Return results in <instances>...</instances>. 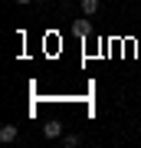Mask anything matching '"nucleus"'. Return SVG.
<instances>
[{"label":"nucleus","instance_id":"f257e3e1","mask_svg":"<svg viewBox=\"0 0 141 148\" xmlns=\"http://www.w3.org/2000/svg\"><path fill=\"white\" fill-rule=\"evenodd\" d=\"M43 135H46V138H59V135H63V122H56V119L46 122V125H43Z\"/></svg>","mask_w":141,"mask_h":148},{"label":"nucleus","instance_id":"f03ea898","mask_svg":"<svg viewBox=\"0 0 141 148\" xmlns=\"http://www.w3.org/2000/svg\"><path fill=\"white\" fill-rule=\"evenodd\" d=\"M72 33H76V36H89V33H92V23L89 20H76L72 23Z\"/></svg>","mask_w":141,"mask_h":148},{"label":"nucleus","instance_id":"7ed1b4c3","mask_svg":"<svg viewBox=\"0 0 141 148\" xmlns=\"http://www.w3.org/2000/svg\"><path fill=\"white\" fill-rule=\"evenodd\" d=\"M13 138H16V125H3V128H0V142H3V145H10Z\"/></svg>","mask_w":141,"mask_h":148},{"label":"nucleus","instance_id":"20e7f679","mask_svg":"<svg viewBox=\"0 0 141 148\" xmlns=\"http://www.w3.org/2000/svg\"><path fill=\"white\" fill-rule=\"evenodd\" d=\"M99 3H102V0H82V13H85V16L99 13Z\"/></svg>","mask_w":141,"mask_h":148},{"label":"nucleus","instance_id":"39448f33","mask_svg":"<svg viewBox=\"0 0 141 148\" xmlns=\"http://www.w3.org/2000/svg\"><path fill=\"white\" fill-rule=\"evenodd\" d=\"M79 142H82V138H79V135H66V138H63V145H66V148H76Z\"/></svg>","mask_w":141,"mask_h":148},{"label":"nucleus","instance_id":"423d86ee","mask_svg":"<svg viewBox=\"0 0 141 148\" xmlns=\"http://www.w3.org/2000/svg\"><path fill=\"white\" fill-rule=\"evenodd\" d=\"M16 3H33V0H16Z\"/></svg>","mask_w":141,"mask_h":148}]
</instances>
